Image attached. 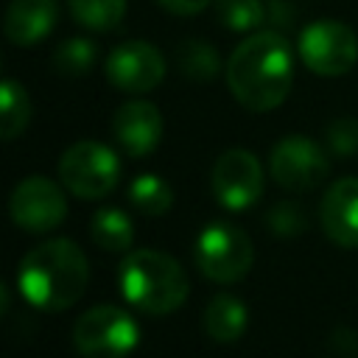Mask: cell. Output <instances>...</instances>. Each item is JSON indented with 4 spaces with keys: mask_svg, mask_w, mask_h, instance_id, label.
Returning <instances> with one entry per match:
<instances>
[{
    "mask_svg": "<svg viewBox=\"0 0 358 358\" xmlns=\"http://www.w3.org/2000/svg\"><path fill=\"white\" fill-rule=\"evenodd\" d=\"M215 20L232 34H252L266 20L263 0H213Z\"/></svg>",
    "mask_w": 358,
    "mask_h": 358,
    "instance_id": "cell-21",
    "label": "cell"
},
{
    "mask_svg": "<svg viewBox=\"0 0 358 358\" xmlns=\"http://www.w3.org/2000/svg\"><path fill=\"white\" fill-rule=\"evenodd\" d=\"M129 201L143 215H165L173 207V190L162 176L140 173L129 185Z\"/></svg>",
    "mask_w": 358,
    "mask_h": 358,
    "instance_id": "cell-19",
    "label": "cell"
},
{
    "mask_svg": "<svg viewBox=\"0 0 358 358\" xmlns=\"http://www.w3.org/2000/svg\"><path fill=\"white\" fill-rule=\"evenodd\" d=\"M266 20L274 22V31H282V28L294 25V6L280 3V0H268L266 3Z\"/></svg>",
    "mask_w": 358,
    "mask_h": 358,
    "instance_id": "cell-25",
    "label": "cell"
},
{
    "mask_svg": "<svg viewBox=\"0 0 358 358\" xmlns=\"http://www.w3.org/2000/svg\"><path fill=\"white\" fill-rule=\"evenodd\" d=\"M90 282L87 255L76 241L53 238L34 246L17 268L20 294L39 310H64L76 305Z\"/></svg>",
    "mask_w": 358,
    "mask_h": 358,
    "instance_id": "cell-2",
    "label": "cell"
},
{
    "mask_svg": "<svg viewBox=\"0 0 358 358\" xmlns=\"http://www.w3.org/2000/svg\"><path fill=\"white\" fill-rule=\"evenodd\" d=\"M201 327L213 341L232 344L249 327V308L232 294H215L201 313Z\"/></svg>",
    "mask_w": 358,
    "mask_h": 358,
    "instance_id": "cell-15",
    "label": "cell"
},
{
    "mask_svg": "<svg viewBox=\"0 0 358 358\" xmlns=\"http://www.w3.org/2000/svg\"><path fill=\"white\" fill-rule=\"evenodd\" d=\"M268 171L280 187L305 193V190L319 187L327 179L330 157L316 140L305 134H288L271 148Z\"/></svg>",
    "mask_w": 358,
    "mask_h": 358,
    "instance_id": "cell-8",
    "label": "cell"
},
{
    "mask_svg": "<svg viewBox=\"0 0 358 358\" xmlns=\"http://www.w3.org/2000/svg\"><path fill=\"white\" fill-rule=\"evenodd\" d=\"M176 70L193 84H207V81L218 78L221 56L204 39H182L176 45Z\"/></svg>",
    "mask_w": 358,
    "mask_h": 358,
    "instance_id": "cell-17",
    "label": "cell"
},
{
    "mask_svg": "<svg viewBox=\"0 0 358 358\" xmlns=\"http://www.w3.org/2000/svg\"><path fill=\"white\" fill-rule=\"evenodd\" d=\"M112 134L129 157H148L162 140V115L151 101H126L112 115Z\"/></svg>",
    "mask_w": 358,
    "mask_h": 358,
    "instance_id": "cell-12",
    "label": "cell"
},
{
    "mask_svg": "<svg viewBox=\"0 0 358 358\" xmlns=\"http://www.w3.org/2000/svg\"><path fill=\"white\" fill-rule=\"evenodd\" d=\"M117 285L123 299L148 316H168L185 305L190 282L185 268L165 252L134 249L120 260Z\"/></svg>",
    "mask_w": 358,
    "mask_h": 358,
    "instance_id": "cell-3",
    "label": "cell"
},
{
    "mask_svg": "<svg viewBox=\"0 0 358 358\" xmlns=\"http://www.w3.org/2000/svg\"><path fill=\"white\" fill-rule=\"evenodd\" d=\"M319 221L333 243L344 249L358 246V176L336 179L324 190L319 204Z\"/></svg>",
    "mask_w": 358,
    "mask_h": 358,
    "instance_id": "cell-13",
    "label": "cell"
},
{
    "mask_svg": "<svg viewBox=\"0 0 358 358\" xmlns=\"http://www.w3.org/2000/svg\"><path fill=\"white\" fill-rule=\"evenodd\" d=\"M255 263L252 238L229 221H210L196 238V266L199 271L221 285L238 282L249 274Z\"/></svg>",
    "mask_w": 358,
    "mask_h": 358,
    "instance_id": "cell-5",
    "label": "cell"
},
{
    "mask_svg": "<svg viewBox=\"0 0 358 358\" xmlns=\"http://www.w3.org/2000/svg\"><path fill=\"white\" fill-rule=\"evenodd\" d=\"M106 78L112 87H117L120 92H151L162 84L165 78V56L159 48L143 42V39H129L120 42L109 50L106 56Z\"/></svg>",
    "mask_w": 358,
    "mask_h": 358,
    "instance_id": "cell-11",
    "label": "cell"
},
{
    "mask_svg": "<svg viewBox=\"0 0 358 358\" xmlns=\"http://www.w3.org/2000/svg\"><path fill=\"white\" fill-rule=\"evenodd\" d=\"M64 187V185H62ZM48 176H25L8 199L11 221L25 232H50L67 218V196Z\"/></svg>",
    "mask_w": 358,
    "mask_h": 358,
    "instance_id": "cell-9",
    "label": "cell"
},
{
    "mask_svg": "<svg viewBox=\"0 0 358 358\" xmlns=\"http://www.w3.org/2000/svg\"><path fill=\"white\" fill-rule=\"evenodd\" d=\"M117 179L120 159L109 145L98 140L73 143L59 159V182L78 199H103L115 190Z\"/></svg>",
    "mask_w": 358,
    "mask_h": 358,
    "instance_id": "cell-6",
    "label": "cell"
},
{
    "mask_svg": "<svg viewBox=\"0 0 358 358\" xmlns=\"http://www.w3.org/2000/svg\"><path fill=\"white\" fill-rule=\"evenodd\" d=\"M73 344L81 358H129L140 344V324L117 305H95L76 319Z\"/></svg>",
    "mask_w": 358,
    "mask_h": 358,
    "instance_id": "cell-4",
    "label": "cell"
},
{
    "mask_svg": "<svg viewBox=\"0 0 358 358\" xmlns=\"http://www.w3.org/2000/svg\"><path fill=\"white\" fill-rule=\"evenodd\" d=\"M327 148L336 157H352L358 151V120L338 117L327 126Z\"/></svg>",
    "mask_w": 358,
    "mask_h": 358,
    "instance_id": "cell-23",
    "label": "cell"
},
{
    "mask_svg": "<svg viewBox=\"0 0 358 358\" xmlns=\"http://www.w3.org/2000/svg\"><path fill=\"white\" fill-rule=\"evenodd\" d=\"M213 0H157L159 8H165L168 14H179V17H193L199 11H204Z\"/></svg>",
    "mask_w": 358,
    "mask_h": 358,
    "instance_id": "cell-26",
    "label": "cell"
},
{
    "mask_svg": "<svg viewBox=\"0 0 358 358\" xmlns=\"http://www.w3.org/2000/svg\"><path fill=\"white\" fill-rule=\"evenodd\" d=\"M296 53L316 76H344L358 62V36L347 22L316 20L302 28L296 39Z\"/></svg>",
    "mask_w": 358,
    "mask_h": 358,
    "instance_id": "cell-7",
    "label": "cell"
},
{
    "mask_svg": "<svg viewBox=\"0 0 358 358\" xmlns=\"http://www.w3.org/2000/svg\"><path fill=\"white\" fill-rule=\"evenodd\" d=\"M294 84V53L274 28L249 34L227 59V87L249 112L277 109Z\"/></svg>",
    "mask_w": 358,
    "mask_h": 358,
    "instance_id": "cell-1",
    "label": "cell"
},
{
    "mask_svg": "<svg viewBox=\"0 0 358 358\" xmlns=\"http://www.w3.org/2000/svg\"><path fill=\"white\" fill-rule=\"evenodd\" d=\"M129 0H67L70 17L87 31H112L126 17Z\"/></svg>",
    "mask_w": 358,
    "mask_h": 358,
    "instance_id": "cell-20",
    "label": "cell"
},
{
    "mask_svg": "<svg viewBox=\"0 0 358 358\" xmlns=\"http://www.w3.org/2000/svg\"><path fill=\"white\" fill-rule=\"evenodd\" d=\"M90 238L103 252H126L134 243V224L120 207H101L90 221Z\"/></svg>",
    "mask_w": 358,
    "mask_h": 358,
    "instance_id": "cell-16",
    "label": "cell"
},
{
    "mask_svg": "<svg viewBox=\"0 0 358 358\" xmlns=\"http://www.w3.org/2000/svg\"><path fill=\"white\" fill-rule=\"evenodd\" d=\"M95 56H98L95 42H90V39H84V36H70V39H64V42L53 50V67H56L59 76L78 78V76H84L87 70H92Z\"/></svg>",
    "mask_w": 358,
    "mask_h": 358,
    "instance_id": "cell-22",
    "label": "cell"
},
{
    "mask_svg": "<svg viewBox=\"0 0 358 358\" xmlns=\"http://www.w3.org/2000/svg\"><path fill=\"white\" fill-rule=\"evenodd\" d=\"M31 120V101L20 81L6 78L0 87V134L3 140H14L25 131Z\"/></svg>",
    "mask_w": 358,
    "mask_h": 358,
    "instance_id": "cell-18",
    "label": "cell"
},
{
    "mask_svg": "<svg viewBox=\"0 0 358 358\" xmlns=\"http://www.w3.org/2000/svg\"><path fill=\"white\" fill-rule=\"evenodd\" d=\"M213 196L224 210H246L263 196V165L246 148L224 151L213 165Z\"/></svg>",
    "mask_w": 358,
    "mask_h": 358,
    "instance_id": "cell-10",
    "label": "cell"
},
{
    "mask_svg": "<svg viewBox=\"0 0 358 358\" xmlns=\"http://www.w3.org/2000/svg\"><path fill=\"white\" fill-rule=\"evenodd\" d=\"M266 224L277 235H299L305 229V213L291 201H277L266 213Z\"/></svg>",
    "mask_w": 358,
    "mask_h": 358,
    "instance_id": "cell-24",
    "label": "cell"
},
{
    "mask_svg": "<svg viewBox=\"0 0 358 358\" xmlns=\"http://www.w3.org/2000/svg\"><path fill=\"white\" fill-rule=\"evenodd\" d=\"M56 20H59L56 0H11L6 8L3 31L8 42L31 48L56 28Z\"/></svg>",
    "mask_w": 358,
    "mask_h": 358,
    "instance_id": "cell-14",
    "label": "cell"
}]
</instances>
